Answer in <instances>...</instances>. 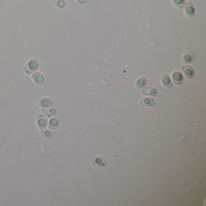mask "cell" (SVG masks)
I'll return each mask as SVG.
<instances>
[{"instance_id": "1", "label": "cell", "mask_w": 206, "mask_h": 206, "mask_svg": "<svg viewBox=\"0 0 206 206\" xmlns=\"http://www.w3.org/2000/svg\"><path fill=\"white\" fill-rule=\"evenodd\" d=\"M39 68V62L36 58H32L27 62L24 66V72L27 74L35 73Z\"/></svg>"}, {"instance_id": "2", "label": "cell", "mask_w": 206, "mask_h": 206, "mask_svg": "<svg viewBox=\"0 0 206 206\" xmlns=\"http://www.w3.org/2000/svg\"><path fill=\"white\" fill-rule=\"evenodd\" d=\"M36 121H37L38 126L41 129H46L48 124V120L47 117L42 114H39L37 116Z\"/></svg>"}, {"instance_id": "3", "label": "cell", "mask_w": 206, "mask_h": 206, "mask_svg": "<svg viewBox=\"0 0 206 206\" xmlns=\"http://www.w3.org/2000/svg\"><path fill=\"white\" fill-rule=\"evenodd\" d=\"M181 69L186 77L189 79L193 78L194 76V72L193 70V68L191 66L189 65H184L181 67Z\"/></svg>"}, {"instance_id": "4", "label": "cell", "mask_w": 206, "mask_h": 206, "mask_svg": "<svg viewBox=\"0 0 206 206\" xmlns=\"http://www.w3.org/2000/svg\"><path fill=\"white\" fill-rule=\"evenodd\" d=\"M184 12L186 13V15L189 18H192L194 17L195 13V10L192 1H189L187 3V4L185 6Z\"/></svg>"}, {"instance_id": "5", "label": "cell", "mask_w": 206, "mask_h": 206, "mask_svg": "<svg viewBox=\"0 0 206 206\" xmlns=\"http://www.w3.org/2000/svg\"><path fill=\"white\" fill-rule=\"evenodd\" d=\"M39 105L42 108H49L53 106V102L48 98H43L39 100Z\"/></svg>"}, {"instance_id": "6", "label": "cell", "mask_w": 206, "mask_h": 206, "mask_svg": "<svg viewBox=\"0 0 206 206\" xmlns=\"http://www.w3.org/2000/svg\"><path fill=\"white\" fill-rule=\"evenodd\" d=\"M195 58V53L193 51H187L184 53L183 56V61L185 64H190L194 61Z\"/></svg>"}, {"instance_id": "7", "label": "cell", "mask_w": 206, "mask_h": 206, "mask_svg": "<svg viewBox=\"0 0 206 206\" xmlns=\"http://www.w3.org/2000/svg\"><path fill=\"white\" fill-rule=\"evenodd\" d=\"M32 77L34 82L38 85H43L45 84L44 77L40 73H35Z\"/></svg>"}, {"instance_id": "8", "label": "cell", "mask_w": 206, "mask_h": 206, "mask_svg": "<svg viewBox=\"0 0 206 206\" xmlns=\"http://www.w3.org/2000/svg\"><path fill=\"white\" fill-rule=\"evenodd\" d=\"M142 92L145 95H151V96H155L158 93V91L157 90L156 88L151 87H147L144 88L142 90Z\"/></svg>"}, {"instance_id": "9", "label": "cell", "mask_w": 206, "mask_h": 206, "mask_svg": "<svg viewBox=\"0 0 206 206\" xmlns=\"http://www.w3.org/2000/svg\"><path fill=\"white\" fill-rule=\"evenodd\" d=\"M161 81L162 85L164 87H165L166 88L172 87V82H171V80L170 79L169 76L168 74H164L163 75H162L161 77Z\"/></svg>"}, {"instance_id": "10", "label": "cell", "mask_w": 206, "mask_h": 206, "mask_svg": "<svg viewBox=\"0 0 206 206\" xmlns=\"http://www.w3.org/2000/svg\"><path fill=\"white\" fill-rule=\"evenodd\" d=\"M59 125V117L53 118L49 121V125L48 127L51 130H55L57 129Z\"/></svg>"}, {"instance_id": "11", "label": "cell", "mask_w": 206, "mask_h": 206, "mask_svg": "<svg viewBox=\"0 0 206 206\" xmlns=\"http://www.w3.org/2000/svg\"><path fill=\"white\" fill-rule=\"evenodd\" d=\"M155 103V100L150 98H144L140 100V104L143 106H152Z\"/></svg>"}, {"instance_id": "12", "label": "cell", "mask_w": 206, "mask_h": 206, "mask_svg": "<svg viewBox=\"0 0 206 206\" xmlns=\"http://www.w3.org/2000/svg\"><path fill=\"white\" fill-rule=\"evenodd\" d=\"M172 79L174 83L176 85H180L183 81V76L181 74L178 72H175L172 74Z\"/></svg>"}, {"instance_id": "13", "label": "cell", "mask_w": 206, "mask_h": 206, "mask_svg": "<svg viewBox=\"0 0 206 206\" xmlns=\"http://www.w3.org/2000/svg\"><path fill=\"white\" fill-rule=\"evenodd\" d=\"M93 163L94 164V165L98 166L100 167L102 166H105L106 164V160L103 158V157H96L95 158L94 160H93Z\"/></svg>"}, {"instance_id": "14", "label": "cell", "mask_w": 206, "mask_h": 206, "mask_svg": "<svg viewBox=\"0 0 206 206\" xmlns=\"http://www.w3.org/2000/svg\"><path fill=\"white\" fill-rule=\"evenodd\" d=\"M40 134L44 137H45V138L48 139H52L54 135V133L53 131H49L48 129H41Z\"/></svg>"}, {"instance_id": "15", "label": "cell", "mask_w": 206, "mask_h": 206, "mask_svg": "<svg viewBox=\"0 0 206 206\" xmlns=\"http://www.w3.org/2000/svg\"><path fill=\"white\" fill-rule=\"evenodd\" d=\"M53 1L56 7L59 9H64L66 7L65 0H53Z\"/></svg>"}, {"instance_id": "16", "label": "cell", "mask_w": 206, "mask_h": 206, "mask_svg": "<svg viewBox=\"0 0 206 206\" xmlns=\"http://www.w3.org/2000/svg\"><path fill=\"white\" fill-rule=\"evenodd\" d=\"M172 1L173 5L178 9H181L184 6V0H172Z\"/></svg>"}, {"instance_id": "17", "label": "cell", "mask_w": 206, "mask_h": 206, "mask_svg": "<svg viewBox=\"0 0 206 206\" xmlns=\"http://www.w3.org/2000/svg\"><path fill=\"white\" fill-rule=\"evenodd\" d=\"M146 80L145 78L142 77V78L139 79L137 81L135 85H136L137 88H140L144 87L146 85Z\"/></svg>"}, {"instance_id": "18", "label": "cell", "mask_w": 206, "mask_h": 206, "mask_svg": "<svg viewBox=\"0 0 206 206\" xmlns=\"http://www.w3.org/2000/svg\"><path fill=\"white\" fill-rule=\"evenodd\" d=\"M58 114V111L56 108H51L48 110V113L47 115L48 117H51L52 116H56Z\"/></svg>"}, {"instance_id": "19", "label": "cell", "mask_w": 206, "mask_h": 206, "mask_svg": "<svg viewBox=\"0 0 206 206\" xmlns=\"http://www.w3.org/2000/svg\"><path fill=\"white\" fill-rule=\"evenodd\" d=\"M89 1V0H76V2L79 4H85Z\"/></svg>"}, {"instance_id": "20", "label": "cell", "mask_w": 206, "mask_h": 206, "mask_svg": "<svg viewBox=\"0 0 206 206\" xmlns=\"http://www.w3.org/2000/svg\"><path fill=\"white\" fill-rule=\"evenodd\" d=\"M122 1H125V2H128V1H130V0H122Z\"/></svg>"}]
</instances>
